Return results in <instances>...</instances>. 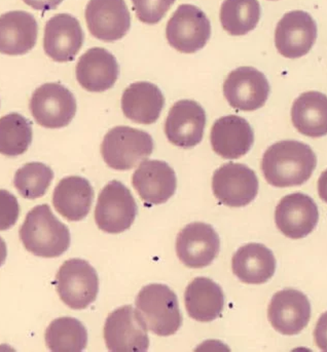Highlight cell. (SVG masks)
I'll return each mask as SVG.
<instances>
[{
	"mask_svg": "<svg viewBox=\"0 0 327 352\" xmlns=\"http://www.w3.org/2000/svg\"><path fill=\"white\" fill-rule=\"evenodd\" d=\"M31 114L39 126L47 129L67 126L76 113L74 94L60 83H45L35 89L29 103Z\"/></svg>",
	"mask_w": 327,
	"mask_h": 352,
	"instance_id": "ba28073f",
	"label": "cell"
},
{
	"mask_svg": "<svg viewBox=\"0 0 327 352\" xmlns=\"http://www.w3.org/2000/svg\"><path fill=\"white\" fill-rule=\"evenodd\" d=\"M20 239L27 251L43 258H57L70 247V231L52 212L49 205H39L27 214L20 229Z\"/></svg>",
	"mask_w": 327,
	"mask_h": 352,
	"instance_id": "7a4b0ae2",
	"label": "cell"
},
{
	"mask_svg": "<svg viewBox=\"0 0 327 352\" xmlns=\"http://www.w3.org/2000/svg\"><path fill=\"white\" fill-rule=\"evenodd\" d=\"M314 339L318 349L327 352V311L318 320L314 330Z\"/></svg>",
	"mask_w": 327,
	"mask_h": 352,
	"instance_id": "836d02e7",
	"label": "cell"
},
{
	"mask_svg": "<svg viewBox=\"0 0 327 352\" xmlns=\"http://www.w3.org/2000/svg\"><path fill=\"white\" fill-rule=\"evenodd\" d=\"M93 187L87 179L70 176L62 179L53 193L56 211L72 222L83 220L91 211L94 201Z\"/></svg>",
	"mask_w": 327,
	"mask_h": 352,
	"instance_id": "d4e9b609",
	"label": "cell"
},
{
	"mask_svg": "<svg viewBox=\"0 0 327 352\" xmlns=\"http://www.w3.org/2000/svg\"><path fill=\"white\" fill-rule=\"evenodd\" d=\"M258 179L254 170L243 164L229 162L218 168L212 178V189L220 203L242 208L255 199Z\"/></svg>",
	"mask_w": 327,
	"mask_h": 352,
	"instance_id": "30bf717a",
	"label": "cell"
},
{
	"mask_svg": "<svg viewBox=\"0 0 327 352\" xmlns=\"http://www.w3.org/2000/svg\"><path fill=\"white\" fill-rule=\"evenodd\" d=\"M232 270L241 282L248 285H262L274 276L276 259L266 245L247 243L233 256Z\"/></svg>",
	"mask_w": 327,
	"mask_h": 352,
	"instance_id": "cb8c5ba5",
	"label": "cell"
},
{
	"mask_svg": "<svg viewBox=\"0 0 327 352\" xmlns=\"http://www.w3.org/2000/svg\"><path fill=\"white\" fill-rule=\"evenodd\" d=\"M212 149L224 160H238L254 143V133L245 118L228 116L218 118L211 129Z\"/></svg>",
	"mask_w": 327,
	"mask_h": 352,
	"instance_id": "ffe728a7",
	"label": "cell"
},
{
	"mask_svg": "<svg viewBox=\"0 0 327 352\" xmlns=\"http://www.w3.org/2000/svg\"><path fill=\"white\" fill-rule=\"evenodd\" d=\"M317 39V25L311 14L293 10L282 16L275 31L277 51L287 59H299L311 51Z\"/></svg>",
	"mask_w": 327,
	"mask_h": 352,
	"instance_id": "8fae6325",
	"label": "cell"
},
{
	"mask_svg": "<svg viewBox=\"0 0 327 352\" xmlns=\"http://www.w3.org/2000/svg\"><path fill=\"white\" fill-rule=\"evenodd\" d=\"M76 79L85 91L102 93L114 87L120 75L116 57L107 50L93 47L78 60Z\"/></svg>",
	"mask_w": 327,
	"mask_h": 352,
	"instance_id": "44dd1931",
	"label": "cell"
},
{
	"mask_svg": "<svg viewBox=\"0 0 327 352\" xmlns=\"http://www.w3.org/2000/svg\"><path fill=\"white\" fill-rule=\"evenodd\" d=\"M206 112L193 100L176 102L169 111L165 122L167 139L177 147H195L203 140Z\"/></svg>",
	"mask_w": 327,
	"mask_h": 352,
	"instance_id": "2e32d148",
	"label": "cell"
},
{
	"mask_svg": "<svg viewBox=\"0 0 327 352\" xmlns=\"http://www.w3.org/2000/svg\"><path fill=\"white\" fill-rule=\"evenodd\" d=\"M135 304L147 329L158 336L174 335L182 324L178 299L168 285H145L137 295Z\"/></svg>",
	"mask_w": 327,
	"mask_h": 352,
	"instance_id": "3957f363",
	"label": "cell"
},
{
	"mask_svg": "<svg viewBox=\"0 0 327 352\" xmlns=\"http://www.w3.org/2000/svg\"><path fill=\"white\" fill-rule=\"evenodd\" d=\"M164 106L165 98L161 89L147 81L132 83L123 94V112L127 118L136 124H155Z\"/></svg>",
	"mask_w": 327,
	"mask_h": 352,
	"instance_id": "603a6c76",
	"label": "cell"
},
{
	"mask_svg": "<svg viewBox=\"0 0 327 352\" xmlns=\"http://www.w3.org/2000/svg\"><path fill=\"white\" fill-rule=\"evenodd\" d=\"M6 256H8L6 243V241H3V239H1V236H0V267H1L4 262H6Z\"/></svg>",
	"mask_w": 327,
	"mask_h": 352,
	"instance_id": "8d00e7d4",
	"label": "cell"
},
{
	"mask_svg": "<svg viewBox=\"0 0 327 352\" xmlns=\"http://www.w3.org/2000/svg\"><path fill=\"white\" fill-rule=\"evenodd\" d=\"M83 41L85 34L80 21L72 14H56L45 24L43 50L53 61H74L82 49Z\"/></svg>",
	"mask_w": 327,
	"mask_h": 352,
	"instance_id": "e0dca14e",
	"label": "cell"
},
{
	"mask_svg": "<svg viewBox=\"0 0 327 352\" xmlns=\"http://www.w3.org/2000/svg\"><path fill=\"white\" fill-rule=\"evenodd\" d=\"M270 85L264 73L253 67L233 70L224 83V95L235 109L254 111L268 101Z\"/></svg>",
	"mask_w": 327,
	"mask_h": 352,
	"instance_id": "5bb4252c",
	"label": "cell"
},
{
	"mask_svg": "<svg viewBox=\"0 0 327 352\" xmlns=\"http://www.w3.org/2000/svg\"><path fill=\"white\" fill-rule=\"evenodd\" d=\"M137 212L138 207L130 189L120 181L114 180L100 192L95 221L100 230L118 234L132 226Z\"/></svg>",
	"mask_w": 327,
	"mask_h": 352,
	"instance_id": "52a82bcc",
	"label": "cell"
},
{
	"mask_svg": "<svg viewBox=\"0 0 327 352\" xmlns=\"http://www.w3.org/2000/svg\"><path fill=\"white\" fill-rule=\"evenodd\" d=\"M27 6L32 8L33 10H43V12H47V10H55L60 4L63 2V0H23Z\"/></svg>",
	"mask_w": 327,
	"mask_h": 352,
	"instance_id": "e575fe53",
	"label": "cell"
},
{
	"mask_svg": "<svg viewBox=\"0 0 327 352\" xmlns=\"http://www.w3.org/2000/svg\"><path fill=\"white\" fill-rule=\"evenodd\" d=\"M137 18L145 24L161 22L175 0H132Z\"/></svg>",
	"mask_w": 327,
	"mask_h": 352,
	"instance_id": "1f68e13d",
	"label": "cell"
},
{
	"mask_svg": "<svg viewBox=\"0 0 327 352\" xmlns=\"http://www.w3.org/2000/svg\"><path fill=\"white\" fill-rule=\"evenodd\" d=\"M220 250V235L206 223H191L177 235L176 254L187 267L196 270L209 266Z\"/></svg>",
	"mask_w": 327,
	"mask_h": 352,
	"instance_id": "7c38bea8",
	"label": "cell"
},
{
	"mask_svg": "<svg viewBox=\"0 0 327 352\" xmlns=\"http://www.w3.org/2000/svg\"><path fill=\"white\" fill-rule=\"evenodd\" d=\"M89 33L99 41H120L131 28V14L125 0H89L85 8Z\"/></svg>",
	"mask_w": 327,
	"mask_h": 352,
	"instance_id": "4fadbf2b",
	"label": "cell"
},
{
	"mask_svg": "<svg viewBox=\"0 0 327 352\" xmlns=\"http://www.w3.org/2000/svg\"><path fill=\"white\" fill-rule=\"evenodd\" d=\"M56 289L60 299L68 307L85 309L97 299L99 292L97 272L85 260H67L56 276Z\"/></svg>",
	"mask_w": 327,
	"mask_h": 352,
	"instance_id": "8992f818",
	"label": "cell"
},
{
	"mask_svg": "<svg viewBox=\"0 0 327 352\" xmlns=\"http://www.w3.org/2000/svg\"><path fill=\"white\" fill-rule=\"evenodd\" d=\"M319 212L315 201L304 193H293L281 199L275 211L277 228L291 239H304L317 226Z\"/></svg>",
	"mask_w": 327,
	"mask_h": 352,
	"instance_id": "ac0fdd59",
	"label": "cell"
},
{
	"mask_svg": "<svg viewBox=\"0 0 327 352\" xmlns=\"http://www.w3.org/2000/svg\"><path fill=\"white\" fill-rule=\"evenodd\" d=\"M132 184L147 205H162L174 195L177 178L167 162L147 160L133 174Z\"/></svg>",
	"mask_w": 327,
	"mask_h": 352,
	"instance_id": "d6986e66",
	"label": "cell"
},
{
	"mask_svg": "<svg viewBox=\"0 0 327 352\" xmlns=\"http://www.w3.org/2000/svg\"><path fill=\"white\" fill-rule=\"evenodd\" d=\"M147 324L138 310L126 305L118 308L106 318L104 339L114 352H143L149 346Z\"/></svg>",
	"mask_w": 327,
	"mask_h": 352,
	"instance_id": "9c48e42d",
	"label": "cell"
},
{
	"mask_svg": "<svg viewBox=\"0 0 327 352\" xmlns=\"http://www.w3.org/2000/svg\"><path fill=\"white\" fill-rule=\"evenodd\" d=\"M211 36V23L203 10L193 4H181L166 27L169 45L183 54L197 53Z\"/></svg>",
	"mask_w": 327,
	"mask_h": 352,
	"instance_id": "5b68a950",
	"label": "cell"
},
{
	"mask_svg": "<svg viewBox=\"0 0 327 352\" xmlns=\"http://www.w3.org/2000/svg\"><path fill=\"white\" fill-rule=\"evenodd\" d=\"M318 193L320 199L327 204V170L318 179Z\"/></svg>",
	"mask_w": 327,
	"mask_h": 352,
	"instance_id": "d590c367",
	"label": "cell"
},
{
	"mask_svg": "<svg viewBox=\"0 0 327 352\" xmlns=\"http://www.w3.org/2000/svg\"><path fill=\"white\" fill-rule=\"evenodd\" d=\"M272 1H275V0H272Z\"/></svg>",
	"mask_w": 327,
	"mask_h": 352,
	"instance_id": "74e56055",
	"label": "cell"
},
{
	"mask_svg": "<svg viewBox=\"0 0 327 352\" xmlns=\"http://www.w3.org/2000/svg\"><path fill=\"white\" fill-rule=\"evenodd\" d=\"M268 318L273 328L282 335H297L311 318V304L303 292L285 289L277 292L268 308Z\"/></svg>",
	"mask_w": 327,
	"mask_h": 352,
	"instance_id": "9a60e30c",
	"label": "cell"
},
{
	"mask_svg": "<svg viewBox=\"0 0 327 352\" xmlns=\"http://www.w3.org/2000/svg\"><path fill=\"white\" fill-rule=\"evenodd\" d=\"M317 157L307 144L277 142L262 156V170L268 184L278 188L305 184L315 170Z\"/></svg>",
	"mask_w": 327,
	"mask_h": 352,
	"instance_id": "6da1fadb",
	"label": "cell"
},
{
	"mask_svg": "<svg viewBox=\"0 0 327 352\" xmlns=\"http://www.w3.org/2000/svg\"><path fill=\"white\" fill-rule=\"evenodd\" d=\"M45 337L50 351L55 352H81L87 344L85 327L80 320L68 316L53 320Z\"/></svg>",
	"mask_w": 327,
	"mask_h": 352,
	"instance_id": "f1b7e54d",
	"label": "cell"
},
{
	"mask_svg": "<svg viewBox=\"0 0 327 352\" xmlns=\"http://www.w3.org/2000/svg\"><path fill=\"white\" fill-rule=\"evenodd\" d=\"M293 126L304 136L321 138L327 135V96L319 91L302 94L291 107Z\"/></svg>",
	"mask_w": 327,
	"mask_h": 352,
	"instance_id": "4316f807",
	"label": "cell"
},
{
	"mask_svg": "<svg viewBox=\"0 0 327 352\" xmlns=\"http://www.w3.org/2000/svg\"><path fill=\"white\" fill-rule=\"evenodd\" d=\"M39 25L33 14L12 10L0 16V53L21 56L36 45Z\"/></svg>",
	"mask_w": 327,
	"mask_h": 352,
	"instance_id": "7402d4cb",
	"label": "cell"
},
{
	"mask_svg": "<svg viewBox=\"0 0 327 352\" xmlns=\"http://www.w3.org/2000/svg\"><path fill=\"white\" fill-rule=\"evenodd\" d=\"M20 216L18 199L8 190L0 189V231L12 228Z\"/></svg>",
	"mask_w": 327,
	"mask_h": 352,
	"instance_id": "d6a6232c",
	"label": "cell"
},
{
	"mask_svg": "<svg viewBox=\"0 0 327 352\" xmlns=\"http://www.w3.org/2000/svg\"><path fill=\"white\" fill-rule=\"evenodd\" d=\"M32 124L21 114L10 113L0 118V154L8 157L22 155L32 142Z\"/></svg>",
	"mask_w": 327,
	"mask_h": 352,
	"instance_id": "f546056e",
	"label": "cell"
},
{
	"mask_svg": "<svg viewBox=\"0 0 327 352\" xmlns=\"http://www.w3.org/2000/svg\"><path fill=\"white\" fill-rule=\"evenodd\" d=\"M224 302L226 298L222 287L208 278H195L185 289L187 314L198 322H213L220 318Z\"/></svg>",
	"mask_w": 327,
	"mask_h": 352,
	"instance_id": "484cf974",
	"label": "cell"
},
{
	"mask_svg": "<svg viewBox=\"0 0 327 352\" xmlns=\"http://www.w3.org/2000/svg\"><path fill=\"white\" fill-rule=\"evenodd\" d=\"M53 179V170L47 164L29 162L17 170L14 185L24 199H36L47 193Z\"/></svg>",
	"mask_w": 327,
	"mask_h": 352,
	"instance_id": "4dcf8cb0",
	"label": "cell"
},
{
	"mask_svg": "<svg viewBox=\"0 0 327 352\" xmlns=\"http://www.w3.org/2000/svg\"><path fill=\"white\" fill-rule=\"evenodd\" d=\"M260 12L258 0H224L220 8V23L229 34L242 36L257 26Z\"/></svg>",
	"mask_w": 327,
	"mask_h": 352,
	"instance_id": "83f0119b",
	"label": "cell"
},
{
	"mask_svg": "<svg viewBox=\"0 0 327 352\" xmlns=\"http://www.w3.org/2000/svg\"><path fill=\"white\" fill-rule=\"evenodd\" d=\"M153 137L130 126H116L104 137L101 155L109 168L128 170L147 160L153 153Z\"/></svg>",
	"mask_w": 327,
	"mask_h": 352,
	"instance_id": "277c9868",
	"label": "cell"
}]
</instances>
